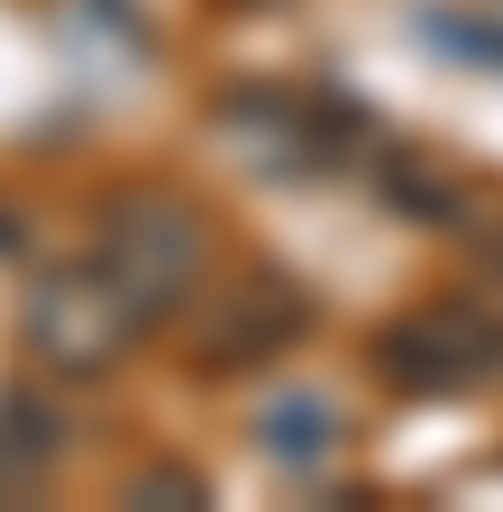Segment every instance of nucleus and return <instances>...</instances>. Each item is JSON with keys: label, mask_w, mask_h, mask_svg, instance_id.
<instances>
[{"label": "nucleus", "mask_w": 503, "mask_h": 512, "mask_svg": "<svg viewBox=\"0 0 503 512\" xmlns=\"http://www.w3.org/2000/svg\"><path fill=\"white\" fill-rule=\"evenodd\" d=\"M92 266L101 284L138 311V330L165 311H183L211 275V229L183 192H119L101 211V238H92Z\"/></svg>", "instance_id": "1"}, {"label": "nucleus", "mask_w": 503, "mask_h": 512, "mask_svg": "<svg viewBox=\"0 0 503 512\" xmlns=\"http://www.w3.org/2000/svg\"><path fill=\"white\" fill-rule=\"evenodd\" d=\"M129 339H138V311L101 284L92 256H83V266H55V275L28 293V348H37L46 366H65V375L119 366V348H129Z\"/></svg>", "instance_id": "2"}, {"label": "nucleus", "mask_w": 503, "mask_h": 512, "mask_svg": "<svg viewBox=\"0 0 503 512\" xmlns=\"http://www.w3.org/2000/svg\"><path fill=\"white\" fill-rule=\"evenodd\" d=\"M375 357H385V375L403 394H467V384H485L503 366V330L476 302H430V311L394 320L375 339Z\"/></svg>", "instance_id": "3"}, {"label": "nucleus", "mask_w": 503, "mask_h": 512, "mask_svg": "<svg viewBox=\"0 0 503 512\" xmlns=\"http://www.w3.org/2000/svg\"><path fill=\"white\" fill-rule=\"evenodd\" d=\"M302 339V293L275 275H247L238 293H220V311L202 320V366H266Z\"/></svg>", "instance_id": "4"}, {"label": "nucleus", "mask_w": 503, "mask_h": 512, "mask_svg": "<svg viewBox=\"0 0 503 512\" xmlns=\"http://www.w3.org/2000/svg\"><path fill=\"white\" fill-rule=\"evenodd\" d=\"M55 458H65V421H55L37 394H0V494L46 485Z\"/></svg>", "instance_id": "5"}]
</instances>
